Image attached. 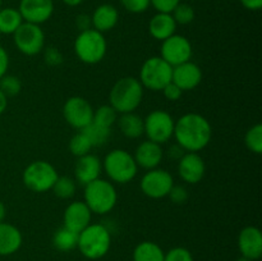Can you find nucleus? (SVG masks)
<instances>
[{
	"instance_id": "f257e3e1",
	"label": "nucleus",
	"mask_w": 262,
	"mask_h": 261,
	"mask_svg": "<svg viewBox=\"0 0 262 261\" xmlns=\"http://www.w3.org/2000/svg\"><path fill=\"white\" fill-rule=\"evenodd\" d=\"M173 137L186 153H199L210 143L212 127L199 113H187L176 120Z\"/></svg>"
},
{
	"instance_id": "f03ea898",
	"label": "nucleus",
	"mask_w": 262,
	"mask_h": 261,
	"mask_svg": "<svg viewBox=\"0 0 262 261\" xmlns=\"http://www.w3.org/2000/svg\"><path fill=\"white\" fill-rule=\"evenodd\" d=\"M143 99V86L136 77H123L112 87L109 101L118 114L135 113Z\"/></svg>"
},
{
	"instance_id": "7ed1b4c3",
	"label": "nucleus",
	"mask_w": 262,
	"mask_h": 261,
	"mask_svg": "<svg viewBox=\"0 0 262 261\" xmlns=\"http://www.w3.org/2000/svg\"><path fill=\"white\" fill-rule=\"evenodd\" d=\"M112 246V233L104 224H90L78 233L77 248L89 260H99L106 256Z\"/></svg>"
},
{
	"instance_id": "20e7f679",
	"label": "nucleus",
	"mask_w": 262,
	"mask_h": 261,
	"mask_svg": "<svg viewBox=\"0 0 262 261\" xmlns=\"http://www.w3.org/2000/svg\"><path fill=\"white\" fill-rule=\"evenodd\" d=\"M83 202L92 214L106 215L114 210L118 202V192L114 183L107 179L97 178L84 186Z\"/></svg>"
},
{
	"instance_id": "39448f33",
	"label": "nucleus",
	"mask_w": 262,
	"mask_h": 261,
	"mask_svg": "<svg viewBox=\"0 0 262 261\" xmlns=\"http://www.w3.org/2000/svg\"><path fill=\"white\" fill-rule=\"evenodd\" d=\"M102 170L112 183L127 184L136 178L138 166L132 154L123 148H114L102 160Z\"/></svg>"
},
{
	"instance_id": "423d86ee",
	"label": "nucleus",
	"mask_w": 262,
	"mask_h": 261,
	"mask_svg": "<svg viewBox=\"0 0 262 261\" xmlns=\"http://www.w3.org/2000/svg\"><path fill=\"white\" fill-rule=\"evenodd\" d=\"M74 54L84 64L94 66L100 63L107 53V41L104 33L89 28L77 35L73 44Z\"/></svg>"
},
{
	"instance_id": "0eeeda50",
	"label": "nucleus",
	"mask_w": 262,
	"mask_h": 261,
	"mask_svg": "<svg viewBox=\"0 0 262 261\" xmlns=\"http://www.w3.org/2000/svg\"><path fill=\"white\" fill-rule=\"evenodd\" d=\"M59 174L55 166L46 160H36L28 164L22 174L23 184L30 191L43 193L53 188Z\"/></svg>"
},
{
	"instance_id": "6e6552de",
	"label": "nucleus",
	"mask_w": 262,
	"mask_h": 261,
	"mask_svg": "<svg viewBox=\"0 0 262 261\" xmlns=\"http://www.w3.org/2000/svg\"><path fill=\"white\" fill-rule=\"evenodd\" d=\"M173 67L166 63L161 56H151L143 61L140 69L138 81L150 91H161L164 87L171 82Z\"/></svg>"
},
{
	"instance_id": "1a4fd4ad",
	"label": "nucleus",
	"mask_w": 262,
	"mask_h": 261,
	"mask_svg": "<svg viewBox=\"0 0 262 261\" xmlns=\"http://www.w3.org/2000/svg\"><path fill=\"white\" fill-rule=\"evenodd\" d=\"M176 120L165 110H154L143 119V135L147 140L163 145L170 141Z\"/></svg>"
},
{
	"instance_id": "9d476101",
	"label": "nucleus",
	"mask_w": 262,
	"mask_h": 261,
	"mask_svg": "<svg viewBox=\"0 0 262 261\" xmlns=\"http://www.w3.org/2000/svg\"><path fill=\"white\" fill-rule=\"evenodd\" d=\"M13 41L23 55L33 56L40 54L45 48V33L41 26L23 22L13 33Z\"/></svg>"
},
{
	"instance_id": "9b49d317",
	"label": "nucleus",
	"mask_w": 262,
	"mask_h": 261,
	"mask_svg": "<svg viewBox=\"0 0 262 261\" xmlns=\"http://www.w3.org/2000/svg\"><path fill=\"white\" fill-rule=\"evenodd\" d=\"M173 186V176L168 170L160 168H155L146 171L140 182L141 191L143 192V194L154 200L168 197Z\"/></svg>"
},
{
	"instance_id": "f8f14e48",
	"label": "nucleus",
	"mask_w": 262,
	"mask_h": 261,
	"mask_svg": "<svg viewBox=\"0 0 262 261\" xmlns=\"http://www.w3.org/2000/svg\"><path fill=\"white\" fill-rule=\"evenodd\" d=\"M94 110L89 100L82 96H72L64 102L63 117L72 128L82 130L92 123Z\"/></svg>"
},
{
	"instance_id": "ddd939ff",
	"label": "nucleus",
	"mask_w": 262,
	"mask_h": 261,
	"mask_svg": "<svg viewBox=\"0 0 262 261\" xmlns=\"http://www.w3.org/2000/svg\"><path fill=\"white\" fill-rule=\"evenodd\" d=\"M192 54H193V50H192L191 41L186 36L174 33L166 40L161 41L160 56L171 67L189 61Z\"/></svg>"
},
{
	"instance_id": "4468645a",
	"label": "nucleus",
	"mask_w": 262,
	"mask_h": 261,
	"mask_svg": "<svg viewBox=\"0 0 262 261\" xmlns=\"http://www.w3.org/2000/svg\"><path fill=\"white\" fill-rule=\"evenodd\" d=\"M23 20L41 26L54 13V0H20L18 7Z\"/></svg>"
},
{
	"instance_id": "2eb2a0df",
	"label": "nucleus",
	"mask_w": 262,
	"mask_h": 261,
	"mask_svg": "<svg viewBox=\"0 0 262 261\" xmlns=\"http://www.w3.org/2000/svg\"><path fill=\"white\" fill-rule=\"evenodd\" d=\"M206 164L199 153H184L178 160V174L183 182L197 184L204 179Z\"/></svg>"
},
{
	"instance_id": "dca6fc26",
	"label": "nucleus",
	"mask_w": 262,
	"mask_h": 261,
	"mask_svg": "<svg viewBox=\"0 0 262 261\" xmlns=\"http://www.w3.org/2000/svg\"><path fill=\"white\" fill-rule=\"evenodd\" d=\"M92 212L83 201H73L66 207L63 214V227L81 233L91 224Z\"/></svg>"
},
{
	"instance_id": "f3484780",
	"label": "nucleus",
	"mask_w": 262,
	"mask_h": 261,
	"mask_svg": "<svg viewBox=\"0 0 262 261\" xmlns=\"http://www.w3.org/2000/svg\"><path fill=\"white\" fill-rule=\"evenodd\" d=\"M202 81V71L192 60L173 67L171 82L176 83L182 91H192Z\"/></svg>"
},
{
	"instance_id": "a211bd4d",
	"label": "nucleus",
	"mask_w": 262,
	"mask_h": 261,
	"mask_svg": "<svg viewBox=\"0 0 262 261\" xmlns=\"http://www.w3.org/2000/svg\"><path fill=\"white\" fill-rule=\"evenodd\" d=\"M238 250L241 256L250 260H258L262 255V233L257 227L248 225L238 235Z\"/></svg>"
},
{
	"instance_id": "6ab92c4d",
	"label": "nucleus",
	"mask_w": 262,
	"mask_h": 261,
	"mask_svg": "<svg viewBox=\"0 0 262 261\" xmlns=\"http://www.w3.org/2000/svg\"><path fill=\"white\" fill-rule=\"evenodd\" d=\"M133 158H135V161L138 168H142L145 170H151V169L159 168V165H160L164 159V150L159 143L146 140L142 141L136 147Z\"/></svg>"
},
{
	"instance_id": "aec40b11",
	"label": "nucleus",
	"mask_w": 262,
	"mask_h": 261,
	"mask_svg": "<svg viewBox=\"0 0 262 261\" xmlns=\"http://www.w3.org/2000/svg\"><path fill=\"white\" fill-rule=\"evenodd\" d=\"M76 166H74V179L82 186L91 183L100 178L102 171V161L94 154L77 158Z\"/></svg>"
},
{
	"instance_id": "412c9836",
	"label": "nucleus",
	"mask_w": 262,
	"mask_h": 261,
	"mask_svg": "<svg viewBox=\"0 0 262 261\" xmlns=\"http://www.w3.org/2000/svg\"><path fill=\"white\" fill-rule=\"evenodd\" d=\"M119 22V12L112 4H101L96 7L91 15V26L94 30L105 33L112 31Z\"/></svg>"
},
{
	"instance_id": "4be33fe9",
	"label": "nucleus",
	"mask_w": 262,
	"mask_h": 261,
	"mask_svg": "<svg viewBox=\"0 0 262 261\" xmlns=\"http://www.w3.org/2000/svg\"><path fill=\"white\" fill-rule=\"evenodd\" d=\"M177 26L171 13H156L148 22V32L155 40L164 41L176 33Z\"/></svg>"
},
{
	"instance_id": "5701e85b",
	"label": "nucleus",
	"mask_w": 262,
	"mask_h": 261,
	"mask_svg": "<svg viewBox=\"0 0 262 261\" xmlns=\"http://www.w3.org/2000/svg\"><path fill=\"white\" fill-rule=\"evenodd\" d=\"M23 242L20 230L9 223H0V256H9L17 252Z\"/></svg>"
},
{
	"instance_id": "b1692460",
	"label": "nucleus",
	"mask_w": 262,
	"mask_h": 261,
	"mask_svg": "<svg viewBox=\"0 0 262 261\" xmlns=\"http://www.w3.org/2000/svg\"><path fill=\"white\" fill-rule=\"evenodd\" d=\"M117 122L119 130L127 138L136 140V138H140L143 135V119L136 113L120 114Z\"/></svg>"
},
{
	"instance_id": "393cba45",
	"label": "nucleus",
	"mask_w": 262,
	"mask_h": 261,
	"mask_svg": "<svg viewBox=\"0 0 262 261\" xmlns=\"http://www.w3.org/2000/svg\"><path fill=\"white\" fill-rule=\"evenodd\" d=\"M163 248L152 241L140 242L133 250V261H164Z\"/></svg>"
},
{
	"instance_id": "a878e982",
	"label": "nucleus",
	"mask_w": 262,
	"mask_h": 261,
	"mask_svg": "<svg viewBox=\"0 0 262 261\" xmlns=\"http://www.w3.org/2000/svg\"><path fill=\"white\" fill-rule=\"evenodd\" d=\"M25 22L17 8H2L0 9V33L13 35Z\"/></svg>"
},
{
	"instance_id": "bb28decb",
	"label": "nucleus",
	"mask_w": 262,
	"mask_h": 261,
	"mask_svg": "<svg viewBox=\"0 0 262 261\" xmlns=\"http://www.w3.org/2000/svg\"><path fill=\"white\" fill-rule=\"evenodd\" d=\"M77 242H78V233L66 227L59 228L53 235V246L60 252L73 251L74 248H77Z\"/></svg>"
},
{
	"instance_id": "cd10ccee",
	"label": "nucleus",
	"mask_w": 262,
	"mask_h": 261,
	"mask_svg": "<svg viewBox=\"0 0 262 261\" xmlns=\"http://www.w3.org/2000/svg\"><path fill=\"white\" fill-rule=\"evenodd\" d=\"M82 132L89 137L92 147L104 146L105 143L109 141V138L112 137V128L102 127V125L96 124V123L94 122H92L91 124L87 125L86 128H83Z\"/></svg>"
},
{
	"instance_id": "c85d7f7f",
	"label": "nucleus",
	"mask_w": 262,
	"mask_h": 261,
	"mask_svg": "<svg viewBox=\"0 0 262 261\" xmlns=\"http://www.w3.org/2000/svg\"><path fill=\"white\" fill-rule=\"evenodd\" d=\"M53 192L56 197L63 200H69L76 194L77 189V182L74 178L71 177H58L56 182L53 186Z\"/></svg>"
},
{
	"instance_id": "c756f323",
	"label": "nucleus",
	"mask_w": 262,
	"mask_h": 261,
	"mask_svg": "<svg viewBox=\"0 0 262 261\" xmlns=\"http://www.w3.org/2000/svg\"><path fill=\"white\" fill-rule=\"evenodd\" d=\"M69 151L72 153V155H74L76 158H81V156L87 155V154H91L92 147L91 142H90L89 137L84 135L82 130H78L73 137L69 141Z\"/></svg>"
},
{
	"instance_id": "7c9ffc66",
	"label": "nucleus",
	"mask_w": 262,
	"mask_h": 261,
	"mask_svg": "<svg viewBox=\"0 0 262 261\" xmlns=\"http://www.w3.org/2000/svg\"><path fill=\"white\" fill-rule=\"evenodd\" d=\"M118 113L115 112L112 105H101L100 107L94 110V119L92 122L102 127L112 128L117 123Z\"/></svg>"
},
{
	"instance_id": "2f4dec72",
	"label": "nucleus",
	"mask_w": 262,
	"mask_h": 261,
	"mask_svg": "<svg viewBox=\"0 0 262 261\" xmlns=\"http://www.w3.org/2000/svg\"><path fill=\"white\" fill-rule=\"evenodd\" d=\"M245 143L251 153L260 155L262 153V124L257 123L247 130L245 136Z\"/></svg>"
},
{
	"instance_id": "473e14b6",
	"label": "nucleus",
	"mask_w": 262,
	"mask_h": 261,
	"mask_svg": "<svg viewBox=\"0 0 262 261\" xmlns=\"http://www.w3.org/2000/svg\"><path fill=\"white\" fill-rule=\"evenodd\" d=\"M171 15H173L177 25L186 26L193 22L194 17H196V12H194L192 5L181 2L176 8H174V10L171 12Z\"/></svg>"
},
{
	"instance_id": "72a5a7b5",
	"label": "nucleus",
	"mask_w": 262,
	"mask_h": 261,
	"mask_svg": "<svg viewBox=\"0 0 262 261\" xmlns=\"http://www.w3.org/2000/svg\"><path fill=\"white\" fill-rule=\"evenodd\" d=\"M0 90L7 97L17 96L22 90V82L17 76L5 74L0 78Z\"/></svg>"
},
{
	"instance_id": "f704fd0d",
	"label": "nucleus",
	"mask_w": 262,
	"mask_h": 261,
	"mask_svg": "<svg viewBox=\"0 0 262 261\" xmlns=\"http://www.w3.org/2000/svg\"><path fill=\"white\" fill-rule=\"evenodd\" d=\"M164 261H193V256L188 248L173 247L165 252Z\"/></svg>"
},
{
	"instance_id": "c9c22d12",
	"label": "nucleus",
	"mask_w": 262,
	"mask_h": 261,
	"mask_svg": "<svg viewBox=\"0 0 262 261\" xmlns=\"http://www.w3.org/2000/svg\"><path fill=\"white\" fill-rule=\"evenodd\" d=\"M120 4L127 12L132 14H141L145 13L150 5V0H120Z\"/></svg>"
},
{
	"instance_id": "e433bc0d",
	"label": "nucleus",
	"mask_w": 262,
	"mask_h": 261,
	"mask_svg": "<svg viewBox=\"0 0 262 261\" xmlns=\"http://www.w3.org/2000/svg\"><path fill=\"white\" fill-rule=\"evenodd\" d=\"M43 61L50 67H59L64 61V56L59 49L54 46H48L43 48Z\"/></svg>"
},
{
	"instance_id": "4c0bfd02",
	"label": "nucleus",
	"mask_w": 262,
	"mask_h": 261,
	"mask_svg": "<svg viewBox=\"0 0 262 261\" xmlns=\"http://www.w3.org/2000/svg\"><path fill=\"white\" fill-rule=\"evenodd\" d=\"M168 197L170 199V201L173 202V204L183 205L188 201L189 194H188V191H187L186 187L177 186V184H174V186L171 187L170 192H169Z\"/></svg>"
},
{
	"instance_id": "58836bf2",
	"label": "nucleus",
	"mask_w": 262,
	"mask_h": 261,
	"mask_svg": "<svg viewBox=\"0 0 262 261\" xmlns=\"http://www.w3.org/2000/svg\"><path fill=\"white\" fill-rule=\"evenodd\" d=\"M181 0H150V5L158 13H171Z\"/></svg>"
},
{
	"instance_id": "ea45409f",
	"label": "nucleus",
	"mask_w": 262,
	"mask_h": 261,
	"mask_svg": "<svg viewBox=\"0 0 262 261\" xmlns=\"http://www.w3.org/2000/svg\"><path fill=\"white\" fill-rule=\"evenodd\" d=\"M161 92H163L164 97H165L168 101H178L182 97V95H183V91H182L176 83H173V82L166 84V86L161 90Z\"/></svg>"
},
{
	"instance_id": "a19ab883",
	"label": "nucleus",
	"mask_w": 262,
	"mask_h": 261,
	"mask_svg": "<svg viewBox=\"0 0 262 261\" xmlns=\"http://www.w3.org/2000/svg\"><path fill=\"white\" fill-rule=\"evenodd\" d=\"M76 26H77V28L79 30V32H81V31L89 30V28H92L91 15L84 14V13H82V14H78V15H77V18H76Z\"/></svg>"
},
{
	"instance_id": "79ce46f5",
	"label": "nucleus",
	"mask_w": 262,
	"mask_h": 261,
	"mask_svg": "<svg viewBox=\"0 0 262 261\" xmlns=\"http://www.w3.org/2000/svg\"><path fill=\"white\" fill-rule=\"evenodd\" d=\"M8 68H9V55L7 50L0 45V78L7 74Z\"/></svg>"
},
{
	"instance_id": "37998d69",
	"label": "nucleus",
	"mask_w": 262,
	"mask_h": 261,
	"mask_svg": "<svg viewBox=\"0 0 262 261\" xmlns=\"http://www.w3.org/2000/svg\"><path fill=\"white\" fill-rule=\"evenodd\" d=\"M241 4L246 8L247 10H260L262 8V0H239Z\"/></svg>"
},
{
	"instance_id": "c03bdc74",
	"label": "nucleus",
	"mask_w": 262,
	"mask_h": 261,
	"mask_svg": "<svg viewBox=\"0 0 262 261\" xmlns=\"http://www.w3.org/2000/svg\"><path fill=\"white\" fill-rule=\"evenodd\" d=\"M184 153H186V151H184L183 148L181 147V146L177 145V143H176V145H173V146H170V147H169L168 155H169V158L174 159V160H179V159L183 156Z\"/></svg>"
},
{
	"instance_id": "a18cd8bd",
	"label": "nucleus",
	"mask_w": 262,
	"mask_h": 261,
	"mask_svg": "<svg viewBox=\"0 0 262 261\" xmlns=\"http://www.w3.org/2000/svg\"><path fill=\"white\" fill-rule=\"evenodd\" d=\"M8 106V97L3 94V91L0 90V115L7 110Z\"/></svg>"
},
{
	"instance_id": "49530a36",
	"label": "nucleus",
	"mask_w": 262,
	"mask_h": 261,
	"mask_svg": "<svg viewBox=\"0 0 262 261\" xmlns=\"http://www.w3.org/2000/svg\"><path fill=\"white\" fill-rule=\"evenodd\" d=\"M61 2L64 3L66 5H68V7H78V5H81L82 3H83V0H61Z\"/></svg>"
},
{
	"instance_id": "de8ad7c7",
	"label": "nucleus",
	"mask_w": 262,
	"mask_h": 261,
	"mask_svg": "<svg viewBox=\"0 0 262 261\" xmlns=\"http://www.w3.org/2000/svg\"><path fill=\"white\" fill-rule=\"evenodd\" d=\"M5 215H7V207H5L4 202L0 201V223L4 222Z\"/></svg>"
},
{
	"instance_id": "09e8293b",
	"label": "nucleus",
	"mask_w": 262,
	"mask_h": 261,
	"mask_svg": "<svg viewBox=\"0 0 262 261\" xmlns=\"http://www.w3.org/2000/svg\"><path fill=\"white\" fill-rule=\"evenodd\" d=\"M235 261H252V260H250V258H247V257H243V256H241L239 258H237V260Z\"/></svg>"
},
{
	"instance_id": "8fccbe9b",
	"label": "nucleus",
	"mask_w": 262,
	"mask_h": 261,
	"mask_svg": "<svg viewBox=\"0 0 262 261\" xmlns=\"http://www.w3.org/2000/svg\"><path fill=\"white\" fill-rule=\"evenodd\" d=\"M3 8V0H0V9Z\"/></svg>"
}]
</instances>
